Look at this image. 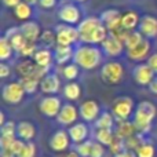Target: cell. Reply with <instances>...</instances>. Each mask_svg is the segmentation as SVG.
I'll use <instances>...</instances> for the list:
<instances>
[{
    "label": "cell",
    "mask_w": 157,
    "mask_h": 157,
    "mask_svg": "<svg viewBox=\"0 0 157 157\" xmlns=\"http://www.w3.org/2000/svg\"><path fill=\"white\" fill-rule=\"evenodd\" d=\"M77 30L80 33L81 44L98 46L102 44L109 36V30L98 17H87L81 19V22L77 25Z\"/></svg>",
    "instance_id": "obj_1"
},
{
    "label": "cell",
    "mask_w": 157,
    "mask_h": 157,
    "mask_svg": "<svg viewBox=\"0 0 157 157\" xmlns=\"http://www.w3.org/2000/svg\"><path fill=\"white\" fill-rule=\"evenodd\" d=\"M103 51L101 47L92 44H78L75 47L73 62L80 69L94 71L102 63Z\"/></svg>",
    "instance_id": "obj_2"
},
{
    "label": "cell",
    "mask_w": 157,
    "mask_h": 157,
    "mask_svg": "<svg viewBox=\"0 0 157 157\" xmlns=\"http://www.w3.org/2000/svg\"><path fill=\"white\" fill-rule=\"evenodd\" d=\"M157 114V109L149 101L138 103L132 116V123L135 124L136 131L141 134H147L152 128V121Z\"/></svg>",
    "instance_id": "obj_3"
},
{
    "label": "cell",
    "mask_w": 157,
    "mask_h": 157,
    "mask_svg": "<svg viewBox=\"0 0 157 157\" xmlns=\"http://www.w3.org/2000/svg\"><path fill=\"white\" fill-rule=\"evenodd\" d=\"M124 66L117 61H109L101 68V78L109 86L120 84L124 78Z\"/></svg>",
    "instance_id": "obj_4"
},
{
    "label": "cell",
    "mask_w": 157,
    "mask_h": 157,
    "mask_svg": "<svg viewBox=\"0 0 157 157\" xmlns=\"http://www.w3.org/2000/svg\"><path fill=\"white\" fill-rule=\"evenodd\" d=\"M134 101L130 97H119L112 103V113L117 121L130 120L131 116H134Z\"/></svg>",
    "instance_id": "obj_5"
},
{
    "label": "cell",
    "mask_w": 157,
    "mask_h": 157,
    "mask_svg": "<svg viewBox=\"0 0 157 157\" xmlns=\"http://www.w3.org/2000/svg\"><path fill=\"white\" fill-rule=\"evenodd\" d=\"M55 33H57L58 46L73 47L77 41H80V33H78V30H77V26L59 24L55 28Z\"/></svg>",
    "instance_id": "obj_6"
},
{
    "label": "cell",
    "mask_w": 157,
    "mask_h": 157,
    "mask_svg": "<svg viewBox=\"0 0 157 157\" xmlns=\"http://www.w3.org/2000/svg\"><path fill=\"white\" fill-rule=\"evenodd\" d=\"M25 90L19 81H11L7 83L2 90V98L8 105H18L25 98Z\"/></svg>",
    "instance_id": "obj_7"
},
{
    "label": "cell",
    "mask_w": 157,
    "mask_h": 157,
    "mask_svg": "<svg viewBox=\"0 0 157 157\" xmlns=\"http://www.w3.org/2000/svg\"><path fill=\"white\" fill-rule=\"evenodd\" d=\"M62 101L61 98H58L57 95H46L44 98H41L39 102V110L40 113H43L46 117H55L59 114L61 109H62Z\"/></svg>",
    "instance_id": "obj_8"
},
{
    "label": "cell",
    "mask_w": 157,
    "mask_h": 157,
    "mask_svg": "<svg viewBox=\"0 0 157 157\" xmlns=\"http://www.w3.org/2000/svg\"><path fill=\"white\" fill-rule=\"evenodd\" d=\"M58 18L59 21H62V24L77 26L81 22V11L75 3H66L61 6V8L58 10Z\"/></svg>",
    "instance_id": "obj_9"
},
{
    "label": "cell",
    "mask_w": 157,
    "mask_h": 157,
    "mask_svg": "<svg viewBox=\"0 0 157 157\" xmlns=\"http://www.w3.org/2000/svg\"><path fill=\"white\" fill-rule=\"evenodd\" d=\"M78 113H80V117L83 119L84 123H95L102 112H101V106L97 101L87 99L80 103Z\"/></svg>",
    "instance_id": "obj_10"
},
{
    "label": "cell",
    "mask_w": 157,
    "mask_h": 157,
    "mask_svg": "<svg viewBox=\"0 0 157 157\" xmlns=\"http://www.w3.org/2000/svg\"><path fill=\"white\" fill-rule=\"evenodd\" d=\"M71 142H72V139H71V136H69L68 131L58 130L51 135V138H50V141H48V146L52 152L61 153V152H65V150L69 149Z\"/></svg>",
    "instance_id": "obj_11"
},
{
    "label": "cell",
    "mask_w": 157,
    "mask_h": 157,
    "mask_svg": "<svg viewBox=\"0 0 157 157\" xmlns=\"http://www.w3.org/2000/svg\"><path fill=\"white\" fill-rule=\"evenodd\" d=\"M78 117H80L78 108H76L73 103H63L59 114L57 116V121L61 125L71 127V125H73L75 123H77Z\"/></svg>",
    "instance_id": "obj_12"
},
{
    "label": "cell",
    "mask_w": 157,
    "mask_h": 157,
    "mask_svg": "<svg viewBox=\"0 0 157 157\" xmlns=\"http://www.w3.org/2000/svg\"><path fill=\"white\" fill-rule=\"evenodd\" d=\"M155 75L156 73L152 71V68H150L147 63H139L132 71L134 81H135L138 86H142V87H149L152 80L156 77Z\"/></svg>",
    "instance_id": "obj_13"
},
{
    "label": "cell",
    "mask_w": 157,
    "mask_h": 157,
    "mask_svg": "<svg viewBox=\"0 0 157 157\" xmlns=\"http://www.w3.org/2000/svg\"><path fill=\"white\" fill-rule=\"evenodd\" d=\"M121 17H123V14H120L119 10L110 8V10L103 11L99 18L109 32H114V30L121 28Z\"/></svg>",
    "instance_id": "obj_14"
},
{
    "label": "cell",
    "mask_w": 157,
    "mask_h": 157,
    "mask_svg": "<svg viewBox=\"0 0 157 157\" xmlns=\"http://www.w3.org/2000/svg\"><path fill=\"white\" fill-rule=\"evenodd\" d=\"M101 48H102L105 55H108V57H110V58H116L123 54L125 47L119 39H116L114 36H112L110 33H109V36L105 39V41L101 44Z\"/></svg>",
    "instance_id": "obj_15"
},
{
    "label": "cell",
    "mask_w": 157,
    "mask_h": 157,
    "mask_svg": "<svg viewBox=\"0 0 157 157\" xmlns=\"http://www.w3.org/2000/svg\"><path fill=\"white\" fill-rule=\"evenodd\" d=\"M138 30L142 33L145 39H156L157 37V18L155 15H146L141 17Z\"/></svg>",
    "instance_id": "obj_16"
},
{
    "label": "cell",
    "mask_w": 157,
    "mask_h": 157,
    "mask_svg": "<svg viewBox=\"0 0 157 157\" xmlns=\"http://www.w3.org/2000/svg\"><path fill=\"white\" fill-rule=\"evenodd\" d=\"M4 36L10 40L11 46H13V48L15 52H21L22 50L25 48V46L29 43V41L25 39V36L21 33L19 26L18 28H8V29L6 30Z\"/></svg>",
    "instance_id": "obj_17"
},
{
    "label": "cell",
    "mask_w": 157,
    "mask_h": 157,
    "mask_svg": "<svg viewBox=\"0 0 157 157\" xmlns=\"http://www.w3.org/2000/svg\"><path fill=\"white\" fill-rule=\"evenodd\" d=\"M149 52H150V41H149V39H144L136 47L127 50V57L131 61L141 62V61L149 58Z\"/></svg>",
    "instance_id": "obj_18"
},
{
    "label": "cell",
    "mask_w": 157,
    "mask_h": 157,
    "mask_svg": "<svg viewBox=\"0 0 157 157\" xmlns=\"http://www.w3.org/2000/svg\"><path fill=\"white\" fill-rule=\"evenodd\" d=\"M68 132H69V136H71L72 142L78 145L88 139L90 128L84 121H80V123H75L73 125H71V127L68 128Z\"/></svg>",
    "instance_id": "obj_19"
},
{
    "label": "cell",
    "mask_w": 157,
    "mask_h": 157,
    "mask_svg": "<svg viewBox=\"0 0 157 157\" xmlns=\"http://www.w3.org/2000/svg\"><path fill=\"white\" fill-rule=\"evenodd\" d=\"M40 90L46 95H55L61 90V78L55 73H48L46 77L41 78Z\"/></svg>",
    "instance_id": "obj_20"
},
{
    "label": "cell",
    "mask_w": 157,
    "mask_h": 157,
    "mask_svg": "<svg viewBox=\"0 0 157 157\" xmlns=\"http://www.w3.org/2000/svg\"><path fill=\"white\" fill-rule=\"evenodd\" d=\"M19 30H21V33L25 36V39L29 43H36L37 40H40L41 29L37 22H35V21L22 22L21 26H19Z\"/></svg>",
    "instance_id": "obj_21"
},
{
    "label": "cell",
    "mask_w": 157,
    "mask_h": 157,
    "mask_svg": "<svg viewBox=\"0 0 157 157\" xmlns=\"http://www.w3.org/2000/svg\"><path fill=\"white\" fill-rule=\"evenodd\" d=\"M136 132H138V131H136L135 124H134L132 121H130V120L117 121V125L114 127V134H116V136L120 139H123V141L136 135Z\"/></svg>",
    "instance_id": "obj_22"
},
{
    "label": "cell",
    "mask_w": 157,
    "mask_h": 157,
    "mask_svg": "<svg viewBox=\"0 0 157 157\" xmlns=\"http://www.w3.org/2000/svg\"><path fill=\"white\" fill-rule=\"evenodd\" d=\"M17 136L25 142H32L36 136V127L30 121H19L17 124Z\"/></svg>",
    "instance_id": "obj_23"
},
{
    "label": "cell",
    "mask_w": 157,
    "mask_h": 157,
    "mask_svg": "<svg viewBox=\"0 0 157 157\" xmlns=\"http://www.w3.org/2000/svg\"><path fill=\"white\" fill-rule=\"evenodd\" d=\"M75 48L73 47H66V46H55L54 50V61L58 65H68L69 61H73Z\"/></svg>",
    "instance_id": "obj_24"
},
{
    "label": "cell",
    "mask_w": 157,
    "mask_h": 157,
    "mask_svg": "<svg viewBox=\"0 0 157 157\" xmlns=\"http://www.w3.org/2000/svg\"><path fill=\"white\" fill-rule=\"evenodd\" d=\"M33 61L36 62V65L40 66V68H47V69H51L52 65V61H54V54L51 52L50 48H39L36 51L35 57H33Z\"/></svg>",
    "instance_id": "obj_25"
},
{
    "label": "cell",
    "mask_w": 157,
    "mask_h": 157,
    "mask_svg": "<svg viewBox=\"0 0 157 157\" xmlns=\"http://www.w3.org/2000/svg\"><path fill=\"white\" fill-rule=\"evenodd\" d=\"M139 22H141V17L138 15L136 11H127L121 17V28L125 30H130V32L135 30L139 26Z\"/></svg>",
    "instance_id": "obj_26"
},
{
    "label": "cell",
    "mask_w": 157,
    "mask_h": 157,
    "mask_svg": "<svg viewBox=\"0 0 157 157\" xmlns=\"http://www.w3.org/2000/svg\"><path fill=\"white\" fill-rule=\"evenodd\" d=\"M114 121L116 119L112 112H102L94 125L97 130H114Z\"/></svg>",
    "instance_id": "obj_27"
},
{
    "label": "cell",
    "mask_w": 157,
    "mask_h": 157,
    "mask_svg": "<svg viewBox=\"0 0 157 157\" xmlns=\"http://www.w3.org/2000/svg\"><path fill=\"white\" fill-rule=\"evenodd\" d=\"M62 92H63V97L68 101H71V102L78 101L81 97V86L76 83V81H69V83L65 84Z\"/></svg>",
    "instance_id": "obj_28"
},
{
    "label": "cell",
    "mask_w": 157,
    "mask_h": 157,
    "mask_svg": "<svg viewBox=\"0 0 157 157\" xmlns=\"http://www.w3.org/2000/svg\"><path fill=\"white\" fill-rule=\"evenodd\" d=\"M32 14H33L32 6L28 4V3H25L24 0L14 8V15H15V18L19 19V21H24V22L29 21L30 17H32Z\"/></svg>",
    "instance_id": "obj_29"
},
{
    "label": "cell",
    "mask_w": 157,
    "mask_h": 157,
    "mask_svg": "<svg viewBox=\"0 0 157 157\" xmlns=\"http://www.w3.org/2000/svg\"><path fill=\"white\" fill-rule=\"evenodd\" d=\"M19 83L22 84L25 92L26 94H35L39 88H40V78L36 76H29V77H19Z\"/></svg>",
    "instance_id": "obj_30"
},
{
    "label": "cell",
    "mask_w": 157,
    "mask_h": 157,
    "mask_svg": "<svg viewBox=\"0 0 157 157\" xmlns=\"http://www.w3.org/2000/svg\"><path fill=\"white\" fill-rule=\"evenodd\" d=\"M14 52L15 51H14L10 40H8L6 36H2V37H0V61H2V62H6V61L11 59Z\"/></svg>",
    "instance_id": "obj_31"
},
{
    "label": "cell",
    "mask_w": 157,
    "mask_h": 157,
    "mask_svg": "<svg viewBox=\"0 0 157 157\" xmlns=\"http://www.w3.org/2000/svg\"><path fill=\"white\" fill-rule=\"evenodd\" d=\"M94 136L97 142L109 147L112 142L114 141V138H116V134H114V130H97Z\"/></svg>",
    "instance_id": "obj_32"
},
{
    "label": "cell",
    "mask_w": 157,
    "mask_h": 157,
    "mask_svg": "<svg viewBox=\"0 0 157 157\" xmlns=\"http://www.w3.org/2000/svg\"><path fill=\"white\" fill-rule=\"evenodd\" d=\"M40 41L46 48H51L57 44V33L55 30H51V29H46L41 32V36H40Z\"/></svg>",
    "instance_id": "obj_33"
},
{
    "label": "cell",
    "mask_w": 157,
    "mask_h": 157,
    "mask_svg": "<svg viewBox=\"0 0 157 157\" xmlns=\"http://www.w3.org/2000/svg\"><path fill=\"white\" fill-rule=\"evenodd\" d=\"M78 73H80V68H78L75 62L68 63V65H65L63 69H62V76L69 81L76 80V78L78 77Z\"/></svg>",
    "instance_id": "obj_34"
},
{
    "label": "cell",
    "mask_w": 157,
    "mask_h": 157,
    "mask_svg": "<svg viewBox=\"0 0 157 157\" xmlns=\"http://www.w3.org/2000/svg\"><path fill=\"white\" fill-rule=\"evenodd\" d=\"M144 39L145 37L142 36V33L139 32V30H132V32H130V35H128V37H127V41H125V44H124L125 50H131V48H134V47H136Z\"/></svg>",
    "instance_id": "obj_35"
},
{
    "label": "cell",
    "mask_w": 157,
    "mask_h": 157,
    "mask_svg": "<svg viewBox=\"0 0 157 157\" xmlns=\"http://www.w3.org/2000/svg\"><path fill=\"white\" fill-rule=\"evenodd\" d=\"M136 156L138 157H155L156 156V147L150 142H145L141 145L138 150H136Z\"/></svg>",
    "instance_id": "obj_36"
},
{
    "label": "cell",
    "mask_w": 157,
    "mask_h": 157,
    "mask_svg": "<svg viewBox=\"0 0 157 157\" xmlns=\"http://www.w3.org/2000/svg\"><path fill=\"white\" fill-rule=\"evenodd\" d=\"M142 144H145L144 138H142V136H138V135H134V136H131V138H128V139H125L124 141L125 149L132 150V152H136V150L141 147Z\"/></svg>",
    "instance_id": "obj_37"
},
{
    "label": "cell",
    "mask_w": 157,
    "mask_h": 157,
    "mask_svg": "<svg viewBox=\"0 0 157 157\" xmlns=\"http://www.w3.org/2000/svg\"><path fill=\"white\" fill-rule=\"evenodd\" d=\"M92 145H94V141H91V139H87V141H84V142H81V144L77 145L76 150H77V153L81 157H90V155H91Z\"/></svg>",
    "instance_id": "obj_38"
},
{
    "label": "cell",
    "mask_w": 157,
    "mask_h": 157,
    "mask_svg": "<svg viewBox=\"0 0 157 157\" xmlns=\"http://www.w3.org/2000/svg\"><path fill=\"white\" fill-rule=\"evenodd\" d=\"M123 150H125V145H124V141L120 138H114V141L110 144V146H109V152L112 153L113 156L119 155V153H121Z\"/></svg>",
    "instance_id": "obj_39"
},
{
    "label": "cell",
    "mask_w": 157,
    "mask_h": 157,
    "mask_svg": "<svg viewBox=\"0 0 157 157\" xmlns=\"http://www.w3.org/2000/svg\"><path fill=\"white\" fill-rule=\"evenodd\" d=\"M37 149H36V145L33 142H26L22 149V152L19 153L17 157H36Z\"/></svg>",
    "instance_id": "obj_40"
},
{
    "label": "cell",
    "mask_w": 157,
    "mask_h": 157,
    "mask_svg": "<svg viewBox=\"0 0 157 157\" xmlns=\"http://www.w3.org/2000/svg\"><path fill=\"white\" fill-rule=\"evenodd\" d=\"M37 47H36V43H28L26 46H25V48L22 50L19 54L22 55V57L25 58V59H32L33 57H35L36 51H37Z\"/></svg>",
    "instance_id": "obj_41"
},
{
    "label": "cell",
    "mask_w": 157,
    "mask_h": 157,
    "mask_svg": "<svg viewBox=\"0 0 157 157\" xmlns=\"http://www.w3.org/2000/svg\"><path fill=\"white\" fill-rule=\"evenodd\" d=\"M0 135H17V124L14 121H7L0 127Z\"/></svg>",
    "instance_id": "obj_42"
},
{
    "label": "cell",
    "mask_w": 157,
    "mask_h": 157,
    "mask_svg": "<svg viewBox=\"0 0 157 157\" xmlns=\"http://www.w3.org/2000/svg\"><path fill=\"white\" fill-rule=\"evenodd\" d=\"M105 153H106L105 146H103L102 144H99V142L94 141V145H92L90 157H105Z\"/></svg>",
    "instance_id": "obj_43"
},
{
    "label": "cell",
    "mask_w": 157,
    "mask_h": 157,
    "mask_svg": "<svg viewBox=\"0 0 157 157\" xmlns=\"http://www.w3.org/2000/svg\"><path fill=\"white\" fill-rule=\"evenodd\" d=\"M25 144H26V142L25 141H22V139H19V138H17L15 141L13 142V145H11L10 146V152L13 153V155H15V156H18L19 153L22 152V149H24V146H25Z\"/></svg>",
    "instance_id": "obj_44"
},
{
    "label": "cell",
    "mask_w": 157,
    "mask_h": 157,
    "mask_svg": "<svg viewBox=\"0 0 157 157\" xmlns=\"http://www.w3.org/2000/svg\"><path fill=\"white\" fill-rule=\"evenodd\" d=\"M58 0H39V6L44 10H51L57 6Z\"/></svg>",
    "instance_id": "obj_45"
},
{
    "label": "cell",
    "mask_w": 157,
    "mask_h": 157,
    "mask_svg": "<svg viewBox=\"0 0 157 157\" xmlns=\"http://www.w3.org/2000/svg\"><path fill=\"white\" fill-rule=\"evenodd\" d=\"M147 65L152 68V71L157 75V52H153V54L149 55L147 58Z\"/></svg>",
    "instance_id": "obj_46"
},
{
    "label": "cell",
    "mask_w": 157,
    "mask_h": 157,
    "mask_svg": "<svg viewBox=\"0 0 157 157\" xmlns=\"http://www.w3.org/2000/svg\"><path fill=\"white\" fill-rule=\"evenodd\" d=\"M10 75H11L10 66H8L6 62H2V63H0V77H2V78H7Z\"/></svg>",
    "instance_id": "obj_47"
},
{
    "label": "cell",
    "mask_w": 157,
    "mask_h": 157,
    "mask_svg": "<svg viewBox=\"0 0 157 157\" xmlns=\"http://www.w3.org/2000/svg\"><path fill=\"white\" fill-rule=\"evenodd\" d=\"M3 2V4L6 6V7H8V8H15L19 4V3L22 2V0H2Z\"/></svg>",
    "instance_id": "obj_48"
},
{
    "label": "cell",
    "mask_w": 157,
    "mask_h": 157,
    "mask_svg": "<svg viewBox=\"0 0 157 157\" xmlns=\"http://www.w3.org/2000/svg\"><path fill=\"white\" fill-rule=\"evenodd\" d=\"M113 157H138L136 156V153L135 152H132V150H123L121 153H119V155H116V156H113Z\"/></svg>",
    "instance_id": "obj_49"
},
{
    "label": "cell",
    "mask_w": 157,
    "mask_h": 157,
    "mask_svg": "<svg viewBox=\"0 0 157 157\" xmlns=\"http://www.w3.org/2000/svg\"><path fill=\"white\" fill-rule=\"evenodd\" d=\"M149 91L152 92L153 95H157V76L152 80V83L149 84Z\"/></svg>",
    "instance_id": "obj_50"
},
{
    "label": "cell",
    "mask_w": 157,
    "mask_h": 157,
    "mask_svg": "<svg viewBox=\"0 0 157 157\" xmlns=\"http://www.w3.org/2000/svg\"><path fill=\"white\" fill-rule=\"evenodd\" d=\"M0 157H17V156L13 155L10 150H2V155H0Z\"/></svg>",
    "instance_id": "obj_51"
},
{
    "label": "cell",
    "mask_w": 157,
    "mask_h": 157,
    "mask_svg": "<svg viewBox=\"0 0 157 157\" xmlns=\"http://www.w3.org/2000/svg\"><path fill=\"white\" fill-rule=\"evenodd\" d=\"M66 157H81V156L77 153V150H71V152H68Z\"/></svg>",
    "instance_id": "obj_52"
},
{
    "label": "cell",
    "mask_w": 157,
    "mask_h": 157,
    "mask_svg": "<svg viewBox=\"0 0 157 157\" xmlns=\"http://www.w3.org/2000/svg\"><path fill=\"white\" fill-rule=\"evenodd\" d=\"M6 123H7V121H6V116H4V113L2 112V113H0V127H2V125H4Z\"/></svg>",
    "instance_id": "obj_53"
},
{
    "label": "cell",
    "mask_w": 157,
    "mask_h": 157,
    "mask_svg": "<svg viewBox=\"0 0 157 157\" xmlns=\"http://www.w3.org/2000/svg\"><path fill=\"white\" fill-rule=\"evenodd\" d=\"M25 3H28V4L30 6H35V4H39V0H24Z\"/></svg>",
    "instance_id": "obj_54"
},
{
    "label": "cell",
    "mask_w": 157,
    "mask_h": 157,
    "mask_svg": "<svg viewBox=\"0 0 157 157\" xmlns=\"http://www.w3.org/2000/svg\"><path fill=\"white\" fill-rule=\"evenodd\" d=\"M73 2H76V3H83V2H86V0H73Z\"/></svg>",
    "instance_id": "obj_55"
}]
</instances>
